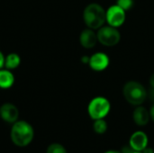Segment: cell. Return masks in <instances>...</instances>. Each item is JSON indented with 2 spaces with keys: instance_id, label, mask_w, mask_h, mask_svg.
I'll return each instance as SVG.
<instances>
[{
  "instance_id": "obj_7",
  "label": "cell",
  "mask_w": 154,
  "mask_h": 153,
  "mask_svg": "<svg viewBox=\"0 0 154 153\" xmlns=\"http://www.w3.org/2000/svg\"><path fill=\"white\" fill-rule=\"evenodd\" d=\"M18 115V109L13 104L6 103L0 107V116L4 121L7 123H15Z\"/></svg>"
},
{
  "instance_id": "obj_5",
  "label": "cell",
  "mask_w": 154,
  "mask_h": 153,
  "mask_svg": "<svg viewBox=\"0 0 154 153\" xmlns=\"http://www.w3.org/2000/svg\"><path fill=\"white\" fill-rule=\"evenodd\" d=\"M97 35L99 42L105 46H115L120 41V32L112 26L100 28Z\"/></svg>"
},
{
  "instance_id": "obj_13",
  "label": "cell",
  "mask_w": 154,
  "mask_h": 153,
  "mask_svg": "<svg viewBox=\"0 0 154 153\" xmlns=\"http://www.w3.org/2000/svg\"><path fill=\"white\" fill-rule=\"evenodd\" d=\"M21 63V58L16 53H10L5 60V66L7 69H16Z\"/></svg>"
},
{
  "instance_id": "obj_15",
  "label": "cell",
  "mask_w": 154,
  "mask_h": 153,
  "mask_svg": "<svg viewBox=\"0 0 154 153\" xmlns=\"http://www.w3.org/2000/svg\"><path fill=\"white\" fill-rule=\"evenodd\" d=\"M47 153H67L65 148L58 143H53L51 146H49Z\"/></svg>"
},
{
  "instance_id": "obj_18",
  "label": "cell",
  "mask_w": 154,
  "mask_h": 153,
  "mask_svg": "<svg viewBox=\"0 0 154 153\" xmlns=\"http://www.w3.org/2000/svg\"><path fill=\"white\" fill-rule=\"evenodd\" d=\"M5 56H4L3 53L0 51V69L5 66Z\"/></svg>"
},
{
  "instance_id": "obj_22",
  "label": "cell",
  "mask_w": 154,
  "mask_h": 153,
  "mask_svg": "<svg viewBox=\"0 0 154 153\" xmlns=\"http://www.w3.org/2000/svg\"><path fill=\"white\" fill-rule=\"evenodd\" d=\"M150 83H151V86H152V87L154 88V73L152 75V77H151V79H150Z\"/></svg>"
},
{
  "instance_id": "obj_17",
  "label": "cell",
  "mask_w": 154,
  "mask_h": 153,
  "mask_svg": "<svg viewBox=\"0 0 154 153\" xmlns=\"http://www.w3.org/2000/svg\"><path fill=\"white\" fill-rule=\"evenodd\" d=\"M136 151H134L131 146H125L122 149V152L121 153H134Z\"/></svg>"
},
{
  "instance_id": "obj_10",
  "label": "cell",
  "mask_w": 154,
  "mask_h": 153,
  "mask_svg": "<svg viewBox=\"0 0 154 153\" xmlns=\"http://www.w3.org/2000/svg\"><path fill=\"white\" fill-rule=\"evenodd\" d=\"M79 41H80V44L86 48V49H91L93 48L97 41V35H96V33L89 29H86L84 30L79 37Z\"/></svg>"
},
{
  "instance_id": "obj_16",
  "label": "cell",
  "mask_w": 154,
  "mask_h": 153,
  "mask_svg": "<svg viewBox=\"0 0 154 153\" xmlns=\"http://www.w3.org/2000/svg\"><path fill=\"white\" fill-rule=\"evenodd\" d=\"M117 5L126 11L132 8L134 5V0H117Z\"/></svg>"
},
{
  "instance_id": "obj_19",
  "label": "cell",
  "mask_w": 154,
  "mask_h": 153,
  "mask_svg": "<svg viewBox=\"0 0 154 153\" xmlns=\"http://www.w3.org/2000/svg\"><path fill=\"white\" fill-rule=\"evenodd\" d=\"M143 153H154V151L152 149H151V148H145L143 151Z\"/></svg>"
},
{
  "instance_id": "obj_1",
  "label": "cell",
  "mask_w": 154,
  "mask_h": 153,
  "mask_svg": "<svg viewBox=\"0 0 154 153\" xmlns=\"http://www.w3.org/2000/svg\"><path fill=\"white\" fill-rule=\"evenodd\" d=\"M33 138L32 127L24 121L15 122L11 130V139L13 142L20 147L28 145Z\"/></svg>"
},
{
  "instance_id": "obj_2",
  "label": "cell",
  "mask_w": 154,
  "mask_h": 153,
  "mask_svg": "<svg viewBox=\"0 0 154 153\" xmlns=\"http://www.w3.org/2000/svg\"><path fill=\"white\" fill-rule=\"evenodd\" d=\"M83 18L90 29H98L106 20V13L98 4H90L85 8Z\"/></svg>"
},
{
  "instance_id": "obj_8",
  "label": "cell",
  "mask_w": 154,
  "mask_h": 153,
  "mask_svg": "<svg viewBox=\"0 0 154 153\" xmlns=\"http://www.w3.org/2000/svg\"><path fill=\"white\" fill-rule=\"evenodd\" d=\"M89 66L96 71H101L107 68L109 64V59L105 53L97 52L89 58Z\"/></svg>"
},
{
  "instance_id": "obj_24",
  "label": "cell",
  "mask_w": 154,
  "mask_h": 153,
  "mask_svg": "<svg viewBox=\"0 0 154 153\" xmlns=\"http://www.w3.org/2000/svg\"><path fill=\"white\" fill-rule=\"evenodd\" d=\"M134 153H143V152H139V151H135Z\"/></svg>"
},
{
  "instance_id": "obj_3",
  "label": "cell",
  "mask_w": 154,
  "mask_h": 153,
  "mask_svg": "<svg viewBox=\"0 0 154 153\" xmlns=\"http://www.w3.org/2000/svg\"><path fill=\"white\" fill-rule=\"evenodd\" d=\"M124 96L131 105L139 106L146 99L147 93L142 84L136 81H129L124 87Z\"/></svg>"
},
{
  "instance_id": "obj_20",
  "label": "cell",
  "mask_w": 154,
  "mask_h": 153,
  "mask_svg": "<svg viewBox=\"0 0 154 153\" xmlns=\"http://www.w3.org/2000/svg\"><path fill=\"white\" fill-rule=\"evenodd\" d=\"M150 115H151V117H152V119L153 120V122H154V105L152 106V108H151Z\"/></svg>"
},
{
  "instance_id": "obj_6",
  "label": "cell",
  "mask_w": 154,
  "mask_h": 153,
  "mask_svg": "<svg viewBox=\"0 0 154 153\" xmlns=\"http://www.w3.org/2000/svg\"><path fill=\"white\" fill-rule=\"evenodd\" d=\"M125 20V11L120 6L113 5L106 12V21L112 27L121 26Z\"/></svg>"
},
{
  "instance_id": "obj_21",
  "label": "cell",
  "mask_w": 154,
  "mask_h": 153,
  "mask_svg": "<svg viewBox=\"0 0 154 153\" xmlns=\"http://www.w3.org/2000/svg\"><path fill=\"white\" fill-rule=\"evenodd\" d=\"M150 98H151L152 101H154V88H152L150 91Z\"/></svg>"
},
{
  "instance_id": "obj_12",
  "label": "cell",
  "mask_w": 154,
  "mask_h": 153,
  "mask_svg": "<svg viewBox=\"0 0 154 153\" xmlns=\"http://www.w3.org/2000/svg\"><path fill=\"white\" fill-rule=\"evenodd\" d=\"M14 82V77L9 69H0V87L9 88Z\"/></svg>"
},
{
  "instance_id": "obj_14",
  "label": "cell",
  "mask_w": 154,
  "mask_h": 153,
  "mask_svg": "<svg viewBox=\"0 0 154 153\" xmlns=\"http://www.w3.org/2000/svg\"><path fill=\"white\" fill-rule=\"evenodd\" d=\"M94 131L98 133V134H103L106 132L107 129V124L106 123V121H104L103 119H97L96 120V122L94 123Z\"/></svg>"
},
{
  "instance_id": "obj_9",
  "label": "cell",
  "mask_w": 154,
  "mask_h": 153,
  "mask_svg": "<svg viewBox=\"0 0 154 153\" xmlns=\"http://www.w3.org/2000/svg\"><path fill=\"white\" fill-rule=\"evenodd\" d=\"M148 144V137L143 132L134 133L130 138V146L136 151H143Z\"/></svg>"
},
{
  "instance_id": "obj_23",
  "label": "cell",
  "mask_w": 154,
  "mask_h": 153,
  "mask_svg": "<svg viewBox=\"0 0 154 153\" xmlns=\"http://www.w3.org/2000/svg\"><path fill=\"white\" fill-rule=\"evenodd\" d=\"M106 153H121V152H119V151H106Z\"/></svg>"
},
{
  "instance_id": "obj_4",
  "label": "cell",
  "mask_w": 154,
  "mask_h": 153,
  "mask_svg": "<svg viewBox=\"0 0 154 153\" xmlns=\"http://www.w3.org/2000/svg\"><path fill=\"white\" fill-rule=\"evenodd\" d=\"M110 110V103L105 97H96L88 105V114L94 120L103 119Z\"/></svg>"
},
{
  "instance_id": "obj_11",
  "label": "cell",
  "mask_w": 154,
  "mask_h": 153,
  "mask_svg": "<svg viewBox=\"0 0 154 153\" xmlns=\"http://www.w3.org/2000/svg\"><path fill=\"white\" fill-rule=\"evenodd\" d=\"M134 120L135 122V124L137 125L140 126H143L146 125L149 122V112L147 111L146 108L143 107V106H139L137 107L134 112Z\"/></svg>"
}]
</instances>
